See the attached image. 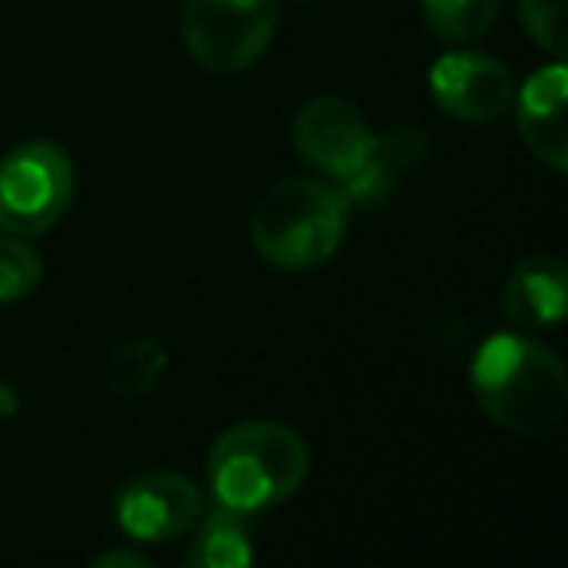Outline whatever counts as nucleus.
<instances>
[{
	"label": "nucleus",
	"mask_w": 568,
	"mask_h": 568,
	"mask_svg": "<svg viewBox=\"0 0 568 568\" xmlns=\"http://www.w3.org/2000/svg\"><path fill=\"white\" fill-rule=\"evenodd\" d=\"M471 394L514 436L549 433L568 405V371L557 351L529 335H490L471 358Z\"/></svg>",
	"instance_id": "f257e3e1"
},
{
	"label": "nucleus",
	"mask_w": 568,
	"mask_h": 568,
	"mask_svg": "<svg viewBox=\"0 0 568 568\" xmlns=\"http://www.w3.org/2000/svg\"><path fill=\"white\" fill-rule=\"evenodd\" d=\"M308 479V444L281 420H242L214 440L206 483L230 514H257L293 498Z\"/></svg>",
	"instance_id": "f03ea898"
},
{
	"label": "nucleus",
	"mask_w": 568,
	"mask_h": 568,
	"mask_svg": "<svg viewBox=\"0 0 568 568\" xmlns=\"http://www.w3.org/2000/svg\"><path fill=\"white\" fill-rule=\"evenodd\" d=\"M347 234V199L324 180H281L250 219L257 257L284 273H304L335 257Z\"/></svg>",
	"instance_id": "7ed1b4c3"
},
{
	"label": "nucleus",
	"mask_w": 568,
	"mask_h": 568,
	"mask_svg": "<svg viewBox=\"0 0 568 568\" xmlns=\"http://www.w3.org/2000/svg\"><path fill=\"white\" fill-rule=\"evenodd\" d=\"M281 0H183V48L203 71L242 74L268 51Z\"/></svg>",
	"instance_id": "20e7f679"
},
{
	"label": "nucleus",
	"mask_w": 568,
	"mask_h": 568,
	"mask_svg": "<svg viewBox=\"0 0 568 568\" xmlns=\"http://www.w3.org/2000/svg\"><path fill=\"white\" fill-rule=\"evenodd\" d=\"M74 199V164L55 141H24L0 160V230L36 237L59 226Z\"/></svg>",
	"instance_id": "39448f33"
},
{
	"label": "nucleus",
	"mask_w": 568,
	"mask_h": 568,
	"mask_svg": "<svg viewBox=\"0 0 568 568\" xmlns=\"http://www.w3.org/2000/svg\"><path fill=\"white\" fill-rule=\"evenodd\" d=\"M203 514V490L180 471L133 475L118 490V503H113V518H118L121 534L144 545L187 537Z\"/></svg>",
	"instance_id": "423d86ee"
},
{
	"label": "nucleus",
	"mask_w": 568,
	"mask_h": 568,
	"mask_svg": "<svg viewBox=\"0 0 568 568\" xmlns=\"http://www.w3.org/2000/svg\"><path fill=\"white\" fill-rule=\"evenodd\" d=\"M293 141L296 152L304 156V164H312L320 175L335 183H347L358 168L366 164V156L374 152L378 136L371 133L366 118L347 102V98H312L293 121Z\"/></svg>",
	"instance_id": "0eeeda50"
},
{
	"label": "nucleus",
	"mask_w": 568,
	"mask_h": 568,
	"mask_svg": "<svg viewBox=\"0 0 568 568\" xmlns=\"http://www.w3.org/2000/svg\"><path fill=\"white\" fill-rule=\"evenodd\" d=\"M428 90L448 118L487 125L514 105V79L495 55L459 48L444 51L428 71Z\"/></svg>",
	"instance_id": "6e6552de"
},
{
	"label": "nucleus",
	"mask_w": 568,
	"mask_h": 568,
	"mask_svg": "<svg viewBox=\"0 0 568 568\" xmlns=\"http://www.w3.org/2000/svg\"><path fill=\"white\" fill-rule=\"evenodd\" d=\"M565 105H568V71L560 59L529 74L521 94L514 98L521 141H526V149L534 152L549 172H565L568 168Z\"/></svg>",
	"instance_id": "1a4fd4ad"
},
{
	"label": "nucleus",
	"mask_w": 568,
	"mask_h": 568,
	"mask_svg": "<svg viewBox=\"0 0 568 568\" xmlns=\"http://www.w3.org/2000/svg\"><path fill=\"white\" fill-rule=\"evenodd\" d=\"M568 268L557 253L518 261L503 284V316L514 327H557L565 320Z\"/></svg>",
	"instance_id": "9d476101"
},
{
	"label": "nucleus",
	"mask_w": 568,
	"mask_h": 568,
	"mask_svg": "<svg viewBox=\"0 0 568 568\" xmlns=\"http://www.w3.org/2000/svg\"><path fill=\"white\" fill-rule=\"evenodd\" d=\"M420 160H425V141L417 133H394L386 141H374V152L366 156V164L347 183H339V195L347 199V206L386 203L417 172Z\"/></svg>",
	"instance_id": "9b49d317"
},
{
	"label": "nucleus",
	"mask_w": 568,
	"mask_h": 568,
	"mask_svg": "<svg viewBox=\"0 0 568 568\" xmlns=\"http://www.w3.org/2000/svg\"><path fill=\"white\" fill-rule=\"evenodd\" d=\"M168 371V347L160 339H133L113 347V355L105 358V389L125 402L144 397L156 389V382Z\"/></svg>",
	"instance_id": "f8f14e48"
},
{
	"label": "nucleus",
	"mask_w": 568,
	"mask_h": 568,
	"mask_svg": "<svg viewBox=\"0 0 568 568\" xmlns=\"http://www.w3.org/2000/svg\"><path fill=\"white\" fill-rule=\"evenodd\" d=\"M195 526L199 534L187 549L191 568H245L253 560V545L242 526V514L219 510L211 518L203 514Z\"/></svg>",
	"instance_id": "ddd939ff"
},
{
	"label": "nucleus",
	"mask_w": 568,
	"mask_h": 568,
	"mask_svg": "<svg viewBox=\"0 0 568 568\" xmlns=\"http://www.w3.org/2000/svg\"><path fill=\"white\" fill-rule=\"evenodd\" d=\"M425 24L444 43H471L490 32L498 17V0H420Z\"/></svg>",
	"instance_id": "4468645a"
},
{
	"label": "nucleus",
	"mask_w": 568,
	"mask_h": 568,
	"mask_svg": "<svg viewBox=\"0 0 568 568\" xmlns=\"http://www.w3.org/2000/svg\"><path fill=\"white\" fill-rule=\"evenodd\" d=\"M43 281L40 253L17 234H0V304L24 301Z\"/></svg>",
	"instance_id": "2eb2a0df"
},
{
	"label": "nucleus",
	"mask_w": 568,
	"mask_h": 568,
	"mask_svg": "<svg viewBox=\"0 0 568 568\" xmlns=\"http://www.w3.org/2000/svg\"><path fill=\"white\" fill-rule=\"evenodd\" d=\"M518 17L526 32L534 36L537 48H545L552 59L568 51V28H565V0H518Z\"/></svg>",
	"instance_id": "dca6fc26"
},
{
	"label": "nucleus",
	"mask_w": 568,
	"mask_h": 568,
	"mask_svg": "<svg viewBox=\"0 0 568 568\" xmlns=\"http://www.w3.org/2000/svg\"><path fill=\"white\" fill-rule=\"evenodd\" d=\"M98 568H149V557L133 549H110V552H98L94 557Z\"/></svg>",
	"instance_id": "f3484780"
}]
</instances>
